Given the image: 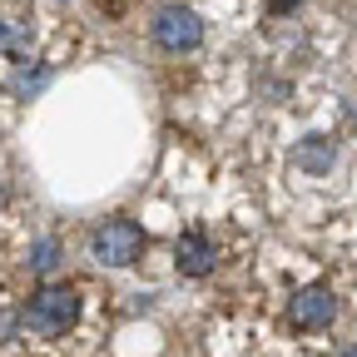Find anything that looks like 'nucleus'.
<instances>
[{"label": "nucleus", "instance_id": "obj_1", "mask_svg": "<svg viewBox=\"0 0 357 357\" xmlns=\"http://www.w3.org/2000/svg\"><path fill=\"white\" fill-rule=\"evenodd\" d=\"M79 318V293L75 288H40L25 307V328L40 333V337H60L70 333Z\"/></svg>", "mask_w": 357, "mask_h": 357}, {"label": "nucleus", "instance_id": "obj_2", "mask_svg": "<svg viewBox=\"0 0 357 357\" xmlns=\"http://www.w3.org/2000/svg\"><path fill=\"white\" fill-rule=\"evenodd\" d=\"M95 258L105 263V268H129L134 258L144 253V229L134 218H114V223H105V229L95 234Z\"/></svg>", "mask_w": 357, "mask_h": 357}, {"label": "nucleus", "instance_id": "obj_3", "mask_svg": "<svg viewBox=\"0 0 357 357\" xmlns=\"http://www.w3.org/2000/svg\"><path fill=\"white\" fill-rule=\"evenodd\" d=\"M154 40H159V50H174V55L199 50L204 45V20L189 6H164L154 15Z\"/></svg>", "mask_w": 357, "mask_h": 357}, {"label": "nucleus", "instance_id": "obj_4", "mask_svg": "<svg viewBox=\"0 0 357 357\" xmlns=\"http://www.w3.org/2000/svg\"><path fill=\"white\" fill-rule=\"evenodd\" d=\"M337 318V298L328 293V288H303L298 298H293V323H303V328H328Z\"/></svg>", "mask_w": 357, "mask_h": 357}, {"label": "nucleus", "instance_id": "obj_5", "mask_svg": "<svg viewBox=\"0 0 357 357\" xmlns=\"http://www.w3.org/2000/svg\"><path fill=\"white\" fill-rule=\"evenodd\" d=\"M174 263H178V273H184V278H204V273H213L218 253H213V243L204 234H184L178 248H174Z\"/></svg>", "mask_w": 357, "mask_h": 357}, {"label": "nucleus", "instance_id": "obj_6", "mask_svg": "<svg viewBox=\"0 0 357 357\" xmlns=\"http://www.w3.org/2000/svg\"><path fill=\"white\" fill-rule=\"evenodd\" d=\"M60 263H65V248H60V238H40V243L30 248V268H35L40 278H50Z\"/></svg>", "mask_w": 357, "mask_h": 357}, {"label": "nucleus", "instance_id": "obj_7", "mask_svg": "<svg viewBox=\"0 0 357 357\" xmlns=\"http://www.w3.org/2000/svg\"><path fill=\"white\" fill-rule=\"evenodd\" d=\"M298 164H303V169H312V174H323V169L333 164V144L323 139V134H312V139L298 149Z\"/></svg>", "mask_w": 357, "mask_h": 357}, {"label": "nucleus", "instance_id": "obj_8", "mask_svg": "<svg viewBox=\"0 0 357 357\" xmlns=\"http://www.w3.org/2000/svg\"><path fill=\"white\" fill-rule=\"evenodd\" d=\"M0 50L25 55V50H30V25H25V20H0Z\"/></svg>", "mask_w": 357, "mask_h": 357}, {"label": "nucleus", "instance_id": "obj_9", "mask_svg": "<svg viewBox=\"0 0 357 357\" xmlns=\"http://www.w3.org/2000/svg\"><path fill=\"white\" fill-rule=\"evenodd\" d=\"M45 79H50V70H30V75L20 70V75L10 79V89H15V95H35V89H40Z\"/></svg>", "mask_w": 357, "mask_h": 357}, {"label": "nucleus", "instance_id": "obj_10", "mask_svg": "<svg viewBox=\"0 0 357 357\" xmlns=\"http://www.w3.org/2000/svg\"><path fill=\"white\" fill-rule=\"evenodd\" d=\"M268 6H273V10H278V15H288V10H293V6H298V0H268Z\"/></svg>", "mask_w": 357, "mask_h": 357}, {"label": "nucleus", "instance_id": "obj_11", "mask_svg": "<svg viewBox=\"0 0 357 357\" xmlns=\"http://www.w3.org/2000/svg\"><path fill=\"white\" fill-rule=\"evenodd\" d=\"M6 199H10V189H6V178H0V208H6Z\"/></svg>", "mask_w": 357, "mask_h": 357}, {"label": "nucleus", "instance_id": "obj_12", "mask_svg": "<svg viewBox=\"0 0 357 357\" xmlns=\"http://www.w3.org/2000/svg\"><path fill=\"white\" fill-rule=\"evenodd\" d=\"M347 357H357V347H352V352H347Z\"/></svg>", "mask_w": 357, "mask_h": 357}]
</instances>
